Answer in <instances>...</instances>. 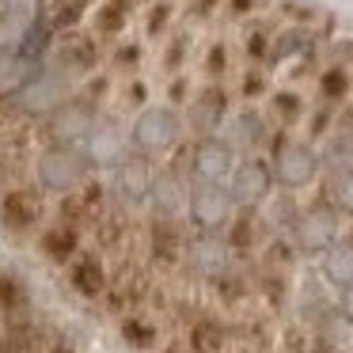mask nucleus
Listing matches in <instances>:
<instances>
[{
    "label": "nucleus",
    "instance_id": "nucleus-1",
    "mask_svg": "<svg viewBox=\"0 0 353 353\" xmlns=\"http://www.w3.org/2000/svg\"><path fill=\"white\" fill-rule=\"evenodd\" d=\"M88 179H95V168L80 145H46L34 160V186L54 198L80 190Z\"/></svg>",
    "mask_w": 353,
    "mask_h": 353
},
{
    "label": "nucleus",
    "instance_id": "nucleus-2",
    "mask_svg": "<svg viewBox=\"0 0 353 353\" xmlns=\"http://www.w3.org/2000/svg\"><path fill=\"white\" fill-rule=\"evenodd\" d=\"M338 213L327 205V201H312V205H304L296 213V221H292V228L285 232V239L292 243V251L304 254V259H319L323 251H327L330 243H338Z\"/></svg>",
    "mask_w": 353,
    "mask_h": 353
},
{
    "label": "nucleus",
    "instance_id": "nucleus-3",
    "mask_svg": "<svg viewBox=\"0 0 353 353\" xmlns=\"http://www.w3.org/2000/svg\"><path fill=\"white\" fill-rule=\"evenodd\" d=\"M152 179H156V163L141 152H125L114 168H107V194L114 205L122 209H141L148 205V190H152Z\"/></svg>",
    "mask_w": 353,
    "mask_h": 353
},
{
    "label": "nucleus",
    "instance_id": "nucleus-4",
    "mask_svg": "<svg viewBox=\"0 0 353 353\" xmlns=\"http://www.w3.org/2000/svg\"><path fill=\"white\" fill-rule=\"evenodd\" d=\"M145 239V262L152 274H171L183 266V251H186V224L179 216H148V224L141 228Z\"/></svg>",
    "mask_w": 353,
    "mask_h": 353
},
{
    "label": "nucleus",
    "instance_id": "nucleus-5",
    "mask_svg": "<svg viewBox=\"0 0 353 353\" xmlns=\"http://www.w3.org/2000/svg\"><path fill=\"white\" fill-rule=\"evenodd\" d=\"M179 137H183V118L175 107H145L130 130V148L152 160V156L171 152Z\"/></svg>",
    "mask_w": 353,
    "mask_h": 353
},
{
    "label": "nucleus",
    "instance_id": "nucleus-6",
    "mask_svg": "<svg viewBox=\"0 0 353 353\" xmlns=\"http://www.w3.org/2000/svg\"><path fill=\"white\" fill-rule=\"evenodd\" d=\"M270 171H274V183L281 190H300V186H312L319 175V152L304 141H289L277 137L274 141V156H270Z\"/></svg>",
    "mask_w": 353,
    "mask_h": 353
},
{
    "label": "nucleus",
    "instance_id": "nucleus-7",
    "mask_svg": "<svg viewBox=\"0 0 353 353\" xmlns=\"http://www.w3.org/2000/svg\"><path fill=\"white\" fill-rule=\"evenodd\" d=\"M0 228L8 236H31L46 228V194L39 186H12L0 194Z\"/></svg>",
    "mask_w": 353,
    "mask_h": 353
},
{
    "label": "nucleus",
    "instance_id": "nucleus-8",
    "mask_svg": "<svg viewBox=\"0 0 353 353\" xmlns=\"http://www.w3.org/2000/svg\"><path fill=\"white\" fill-rule=\"evenodd\" d=\"M236 213V201H232L228 186L216 183H198L190 179V198H186V221L194 232H224Z\"/></svg>",
    "mask_w": 353,
    "mask_h": 353
},
{
    "label": "nucleus",
    "instance_id": "nucleus-9",
    "mask_svg": "<svg viewBox=\"0 0 353 353\" xmlns=\"http://www.w3.org/2000/svg\"><path fill=\"white\" fill-rule=\"evenodd\" d=\"M228 266H232V251H228L221 232H194V236L186 239L183 266H179V270H186V277L213 285Z\"/></svg>",
    "mask_w": 353,
    "mask_h": 353
},
{
    "label": "nucleus",
    "instance_id": "nucleus-10",
    "mask_svg": "<svg viewBox=\"0 0 353 353\" xmlns=\"http://www.w3.org/2000/svg\"><path fill=\"white\" fill-rule=\"evenodd\" d=\"M274 171H270V160H259V156H247V160H236L228 179V194L236 201V209H262L274 194Z\"/></svg>",
    "mask_w": 353,
    "mask_h": 353
},
{
    "label": "nucleus",
    "instance_id": "nucleus-11",
    "mask_svg": "<svg viewBox=\"0 0 353 353\" xmlns=\"http://www.w3.org/2000/svg\"><path fill=\"white\" fill-rule=\"evenodd\" d=\"M232 168H236V152H232L221 137H198V141H194L190 163H186V175H190V179L228 186Z\"/></svg>",
    "mask_w": 353,
    "mask_h": 353
},
{
    "label": "nucleus",
    "instance_id": "nucleus-12",
    "mask_svg": "<svg viewBox=\"0 0 353 353\" xmlns=\"http://www.w3.org/2000/svg\"><path fill=\"white\" fill-rule=\"evenodd\" d=\"M80 148H84V156L92 160V168H114L118 160H122L125 152H130V141H125V130L118 118L103 114L92 122V130H88V137L80 141Z\"/></svg>",
    "mask_w": 353,
    "mask_h": 353
},
{
    "label": "nucleus",
    "instance_id": "nucleus-13",
    "mask_svg": "<svg viewBox=\"0 0 353 353\" xmlns=\"http://www.w3.org/2000/svg\"><path fill=\"white\" fill-rule=\"evenodd\" d=\"M95 122V107L84 99H65L46 114V133L50 145H80Z\"/></svg>",
    "mask_w": 353,
    "mask_h": 353
},
{
    "label": "nucleus",
    "instance_id": "nucleus-14",
    "mask_svg": "<svg viewBox=\"0 0 353 353\" xmlns=\"http://www.w3.org/2000/svg\"><path fill=\"white\" fill-rule=\"evenodd\" d=\"M65 270H69V289L77 292L80 300L103 304V296H107V289H110V270H107V259H103L99 251H80Z\"/></svg>",
    "mask_w": 353,
    "mask_h": 353
},
{
    "label": "nucleus",
    "instance_id": "nucleus-15",
    "mask_svg": "<svg viewBox=\"0 0 353 353\" xmlns=\"http://www.w3.org/2000/svg\"><path fill=\"white\" fill-rule=\"evenodd\" d=\"M190 198V175L186 168H160L148 190V216H179L186 213Z\"/></svg>",
    "mask_w": 353,
    "mask_h": 353
},
{
    "label": "nucleus",
    "instance_id": "nucleus-16",
    "mask_svg": "<svg viewBox=\"0 0 353 353\" xmlns=\"http://www.w3.org/2000/svg\"><path fill=\"white\" fill-rule=\"evenodd\" d=\"M34 247H39V254H42L46 266H69V262L84 251V239H80V232L69 228V224L50 221L46 228L39 232V243Z\"/></svg>",
    "mask_w": 353,
    "mask_h": 353
},
{
    "label": "nucleus",
    "instance_id": "nucleus-17",
    "mask_svg": "<svg viewBox=\"0 0 353 353\" xmlns=\"http://www.w3.org/2000/svg\"><path fill=\"white\" fill-rule=\"evenodd\" d=\"M224 243L232 254H251L254 247L266 243V221L259 216V209H236L224 228Z\"/></svg>",
    "mask_w": 353,
    "mask_h": 353
},
{
    "label": "nucleus",
    "instance_id": "nucleus-18",
    "mask_svg": "<svg viewBox=\"0 0 353 353\" xmlns=\"http://www.w3.org/2000/svg\"><path fill=\"white\" fill-rule=\"evenodd\" d=\"M228 338H232V327L216 315H201L186 327V353H224L228 350Z\"/></svg>",
    "mask_w": 353,
    "mask_h": 353
},
{
    "label": "nucleus",
    "instance_id": "nucleus-19",
    "mask_svg": "<svg viewBox=\"0 0 353 353\" xmlns=\"http://www.w3.org/2000/svg\"><path fill=\"white\" fill-rule=\"evenodd\" d=\"M224 114H228V95H224L216 84L205 88V92L190 103V125H194L198 137H213V133L221 130Z\"/></svg>",
    "mask_w": 353,
    "mask_h": 353
},
{
    "label": "nucleus",
    "instance_id": "nucleus-20",
    "mask_svg": "<svg viewBox=\"0 0 353 353\" xmlns=\"http://www.w3.org/2000/svg\"><path fill=\"white\" fill-rule=\"evenodd\" d=\"M319 277L338 292H342L345 285H353V243L350 239H338V243H330L327 251L319 254Z\"/></svg>",
    "mask_w": 353,
    "mask_h": 353
},
{
    "label": "nucleus",
    "instance_id": "nucleus-21",
    "mask_svg": "<svg viewBox=\"0 0 353 353\" xmlns=\"http://www.w3.org/2000/svg\"><path fill=\"white\" fill-rule=\"evenodd\" d=\"M221 141L232 148V152H236V148L251 152V148H259L262 141H266V122H262L259 110H239V114L228 122V130H224Z\"/></svg>",
    "mask_w": 353,
    "mask_h": 353
},
{
    "label": "nucleus",
    "instance_id": "nucleus-22",
    "mask_svg": "<svg viewBox=\"0 0 353 353\" xmlns=\"http://www.w3.org/2000/svg\"><path fill=\"white\" fill-rule=\"evenodd\" d=\"M34 312L31 285L16 270H0V319H16V315Z\"/></svg>",
    "mask_w": 353,
    "mask_h": 353
},
{
    "label": "nucleus",
    "instance_id": "nucleus-23",
    "mask_svg": "<svg viewBox=\"0 0 353 353\" xmlns=\"http://www.w3.org/2000/svg\"><path fill=\"white\" fill-rule=\"evenodd\" d=\"M118 338H122L125 350L133 353H156L160 350V327L145 315H125L118 319Z\"/></svg>",
    "mask_w": 353,
    "mask_h": 353
},
{
    "label": "nucleus",
    "instance_id": "nucleus-24",
    "mask_svg": "<svg viewBox=\"0 0 353 353\" xmlns=\"http://www.w3.org/2000/svg\"><path fill=\"white\" fill-rule=\"evenodd\" d=\"M50 46H54V27H50V19H46V16H34L31 23H27L23 39H19L16 54L23 57V61L39 65L42 57H46V50H50Z\"/></svg>",
    "mask_w": 353,
    "mask_h": 353
},
{
    "label": "nucleus",
    "instance_id": "nucleus-25",
    "mask_svg": "<svg viewBox=\"0 0 353 353\" xmlns=\"http://www.w3.org/2000/svg\"><path fill=\"white\" fill-rule=\"evenodd\" d=\"M319 168H327V175L353 168V130H350V125L338 130L334 137L327 141V148H323V156H319Z\"/></svg>",
    "mask_w": 353,
    "mask_h": 353
},
{
    "label": "nucleus",
    "instance_id": "nucleus-26",
    "mask_svg": "<svg viewBox=\"0 0 353 353\" xmlns=\"http://www.w3.org/2000/svg\"><path fill=\"white\" fill-rule=\"evenodd\" d=\"M323 201H327L334 213H350L353 216V168L350 171H334V175L327 179V194H323Z\"/></svg>",
    "mask_w": 353,
    "mask_h": 353
},
{
    "label": "nucleus",
    "instance_id": "nucleus-27",
    "mask_svg": "<svg viewBox=\"0 0 353 353\" xmlns=\"http://www.w3.org/2000/svg\"><path fill=\"white\" fill-rule=\"evenodd\" d=\"M296 213H300L296 198H292V190H285L281 198L266 201V216H262V221H266L270 232H289L292 221H296Z\"/></svg>",
    "mask_w": 353,
    "mask_h": 353
},
{
    "label": "nucleus",
    "instance_id": "nucleus-28",
    "mask_svg": "<svg viewBox=\"0 0 353 353\" xmlns=\"http://www.w3.org/2000/svg\"><path fill=\"white\" fill-rule=\"evenodd\" d=\"M130 4L133 0H107L99 12H95V31L99 34H118V31H125V23H130Z\"/></svg>",
    "mask_w": 353,
    "mask_h": 353
},
{
    "label": "nucleus",
    "instance_id": "nucleus-29",
    "mask_svg": "<svg viewBox=\"0 0 353 353\" xmlns=\"http://www.w3.org/2000/svg\"><path fill=\"white\" fill-rule=\"evenodd\" d=\"M213 289H216V296H221L224 304H239V300H243L247 292H251V285H247V277L239 274L236 262H232V266H228V270H224V274L213 281Z\"/></svg>",
    "mask_w": 353,
    "mask_h": 353
},
{
    "label": "nucleus",
    "instance_id": "nucleus-30",
    "mask_svg": "<svg viewBox=\"0 0 353 353\" xmlns=\"http://www.w3.org/2000/svg\"><path fill=\"white\" fill-rule=\"evenodd\" d=\"M292 259H296L292 243L285 236H274L266 243V251H262V270H277V274H285V270L292 266Z\"/></svg>",
    "mask_w": 353,
    "mask_h": 353
},
{
    "label": "nucleus",
    "instance_id": "nucleus-31",
    "mask_svg": "<svg viewBox=\"0 0 353 353\" xmlns=\"http://www.w3.org/2000/svg\"><path fill=\"white\" fill-rule=\"evenodd\" d=\"M259 292L266 296L270 307H285V304H289V281H285V274H277V270H262Z\"/></svg>",
    "mask_w": 353,
    "mask_h": 353
},
{
    "label": "nucleus",
    "instance_id": "nucleus-32",
    "mask_svg": "<svg viewBox=\"0 0 353 353\" xmlns=\"http://www.w3.org/2000/svg\"><path fill=\"white\" fill-rule=\"evenodd\" d=\"M307 345H312V334H307V327H300V323H289V327L281 330V353H307Z\"/></svg>",
    "mask_w": 353,
    "mask_h": 353
},
{
    "label": "nucleus",
    "instance_id": "nucleus-33",
    "mask_svg": "<svg viewBox=\"0 0 353 353\" xmlns=\"http://www.w3.org/2000/svg\"><path fill=\"white\" fill-rule=\"evenodd\" d=\"M171 12H175V8H171L168 0H160V4H152V8H148V16H145V34H148V39L163 34V27H168Z\"/></svg>",
    "mask_w": 353,
    "mask_h": 353
},
{
    "label": "nucleus",
    "instance_id": "nucleus-34",
    "mask_svg": "<svg viewBox=\"0 0 353 353\" xmlns=\"http://www.w3.org/2000/svg\"><path fill=\"white\" fill-rule=\"evenodd\" d=\"M323 95H327V99H342L345 95V88H350V80H345V72L342 69H330L327 77H323Z\"/></svg>",
    "mask_w": 353,
    "mask_h": 353
},
{
    "label": "nucleus",
    "instance_id": "nucleus-35",
    "mask_svg": "<svg viewBox=\"0 0 353 353\" xmlns=\"http://www.w3.org/2000/svg\"><path fill=\"white\" fill-rule=\"evenodd\" d=\"M334 312H338V319H342L345 327L353 330V285H345V289L338 292V304H334Z\"/></svg>",
    "mask_w": 353,
    "mask_h": 353
},
{
    "label": "nucleus",
    "instance_id": "nucleus-36",
    "mask_svg": "<svg viewBox=\"0 0 353 353\" xmlns=\"http://www.w3.org/2000/svg\"><path fill=\"white\" fill-rule=\"evenodd\" d=\"M304 34H296V31H289V34H281L277 39V46H274V57H289V54H296V46H304Z\"/></svg>",
    "mask_w": 353,
    "mask_h": 353
},
{
    "label": "nucleus",
    "instance_id": "nucleus-37",
    "mask_svg": "<svg viewBox=\"0 0 353 353\" xmlns=\"http://www.w3.org/2000/svg\"><path fill=\"white\" fill-rule=\"evenodd\" d=\"M183 57H186V39H175L168 46V54H163V69L175 72V65H183Z\"/></svg>",
    "mask_w": 353,
    "mask_h": 353
},
{
    "label": "nucleus",
    "instance_id": "nucleus-38",
    "mask_svg": "<svg viewBox=\"0 0 353 353\" xmlns=\"http://www.w3.org/2000/svg\"><path fill=\"white\" fill-rule=\"evenodd\" d=\"M274 107L281 110L285 118H296V114H300V99H296V95H292V92H281V95H277V99H274Z\"/></svg>",
    "mask_w": 353,
    "mask_h": 353
},
{
    "label": "nucleus",
    "instance_id": "nucleus-39",
    "mask_svg": "<svg viewBox=\"0 0 353 353\" xmlns=\"http://www.w3.org/2000/svg\"><path fill=\"white\" fill-rule=\"evenodd\" d=\"M205 69L213 72V77H216V72H224V46H213V54L205 57Z\"/></svg>",
    "mask_w": 353,
    "mask_h": 353
},
{
    "label": "nucleus",
    "instance_id": "nucleus-40",
    "mask_svg": "<svg viewBox=\"0 0 353 353\" xmlns=\"http://www.w3.org/2000/svg\"><path fill=\"white\" fill-rule=\"evenodd\" d=\"M247 54L262 57V54H266V39H262V34H251V39H247Z\"/></svg>",
    "mask_w": 353,
    "mask_h": 353
},
{
    "label": "nucleus",
    "instance_id": "nucleus-41",
    "mask_svg": "<svg viewBox=\"0 0 353 353\" xmlns=\"http://www.w3.org/2000/svg\"><path fill=\"white\" fill-rule=\"evenodd\" d=\"M137 57H141L137 46H122V54H114V61L118 65H137Z\"/></svg>",
    "mask_w": 353,
    "mask_h": 353
},
{
    "label": "nucleus",
    "instance_id": "nucleus-42",
    "mask_svg": "<svg viewBox=\"0 0 353 353\" xmlns=\"http://www.w3.org/2000/svg\"><path fill=\"white\" fill-rule=\"evenodd\" d=\"M243 92H247V95H259V92H262V80H259V77H247Z\"/></svg>",
    "mask_w": 353,
    "mask_h": 353
},
{
    "label": "nucleus",
    "instance_id": "nucleus-43",
    "mask_svg": "<svg viewBox=\"0 0 353 353\" xmlns=\"http://www.w3.org/2000/svg\"><path fill=\"white\" fill-rule=\"evenodd\" d=\"M183 95H186V84L179 80V84H171V103H183Z\"/></svg>",
    "mask_w": 353,
    "mask_h": 353
},
{
    "label": "nucleus",
    "instance_id": "nucleus-44",
    "mask_svg": "<svg viewBox=\"0 0 353 353\" xmlns=\"http://www.w3.org/2000/svg\"><path fill=\"white\" fill-rule=\"evenodd\" d=\"M130 99L141 107V103H145V84H133V88H130Z\"/></svg>",
    "mask_w": 353,
    "mask_h": 353
},
{
    "label": "nucleus",
    "instance_id": "nucleus-45",
    "mask_svg": "<svg viewBox=\"0 0 353 353\" xmlns=\"http://www.w3.org/2000/svg\"><path fill=\"white\" fill-rule=\"evenodd\" d=\"M156 353H186V350H183V345H179V342H168V345H160V350H156Z\"/></svg>",
    "mask_w": 353,
    "mask_h": 353
},
{
    "label": "nucleus",
    "instance_id": "nucleus-46",
    "mask_svg": "<svg viewBox=\"0 0 353 353\" xmlns=\"http://www.w3.org/2000/svg\"><path fill=\"white\" fill-rule=\"evenodd\" d=\"M251 4H254V0H232V8H236V12H247Z\"/></svg>",
    "mask_w": 353,
    "mask_h": 353
},
{
    "label": "nucleus",
    "instance_id": "nucleus-47",
    "mask_svg": "<svg viewBox=\"0 0 353 353\" xmlns=\"http://www.w3.org/2000/svg\"><path fill=\"white\" fill-rule=\"evenodd\" d=\"M216 8V0H198V12H213Z\"/></svg>",
    "mask_w": 353,
    "mask_h": 353
},
{
    "label": "nucleus",
    "instance_id": "nucleus-48",
    "mask_svg": "<svg viewBox=\"0 0 353 353\" xmlns=\"http://www.w3.org/2000/svg\"><path fill=\"white\" fill-rule=\"evenodd\" d=\"M350 130H353V114H350Z\"/></svg>",
    "mask_w": 353,
    "mask_h": 353
},
{
    "label": "nucleus",
    "instance_id": "nucleus-49",
    "mask_svg": "<svg viewBox=\"0 0 353 353\" xmlns=\"http://www.w3.org/2000/svg\"><path fill=\"white\" fill-rule=\"evenodd\" d=\"M0 179H4V168H0Z\"/></svg>",
    "mask_w": 353,
    "mask_h": 353
}]
</instances>
